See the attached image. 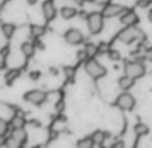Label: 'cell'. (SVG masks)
Segmentation results:
<instances>
[{
    "label": "cell",
    "instance_id": "1",
    "mask_svg": "<svg viewBox=\"0 0 152 148\" xmlns=\"http://www.w3.org/2000/svg\"><path fill=\"white\" fill-rule=\"evenodd\" d=\"M145 37L144 32L140 28H137L136 26L126 27L124 29H121L118 35V39L124 44H131V43L136 42V40H143Z\"/></svg>",
    "mask_w": 152,
    "mask_h": 148
},
{
    "label": "cell",
    "instance_id": "34",
    "mask_svg": "<svg viewBox=\"0 0 152 148\" xmlns=\"http://www.w3.org/2000/svg\"><path fill=\"white\" fill-rule=\"evenodd\" d=\"M88 15L89 13H87L86 11H80V12H79V16H80L83 20H87V19H88Z\"/></svg>",
    "mask_w": 152,
    "mask_h": 148
},
{
    "label": "cell",
    "instance_id": "12",
    "mask_svg": "<svg viewBox=\"0 0 152 148\" xmlns=\"http://www.w3.org/2000/svg\"><path fill=\"white\" fill-rule=\"evenodd\" d=\"M35 50H36V47H35L34 42L32 43L24 42V43H21V45H20V51L23 52L24 56H27V58H31V56L35 53Z\"/></svg>",
    "mask_w": 152,
    "mask_h": 148
},
{
    "label": "cell",
    "instance_id": "11",
    "mask_svg": "<svg viewBox=\"0 0 152 148\" xmlns=\"http://www.w3.org/2000/svg\"><path fill=\"white\" fill-rule=\"evenodd\" d=\"M134 84H135V79L131 76H128V75H123V76L119 79V87H120V90H123V91L131 90V88L134 87Z\"/></svg>",
    "mask_w": 152,
    "mask_h": 148
},
{
    "label": "cell",
    "instance_id": "8",
    "mask_svg": "<svg viewBox=\"0 0 152 148\" xmlns=\"http://www.w3.org/2000/svg\"><path fill=\"white\" fill-rule=\"evenodd\" d=\"M64 39L68 44L72 45H79L84 42V35L80 29L77 28H69L64 32Z\"/></svg>",
    "mask_w": 152,
    "mask_h": 148
},
{
    "label": "cell",
    "instance_id": "39",
    "mask_svg": "<svg viewBox=\"0 0 152 148\" xmlns=\"http://www.w3.org/2000/svg\"><path fill=\"white\" fill-rule=\"evenodd\" d=\"M75 3H77V4H83L84 1H86V0H74Z\"/></svg>",
    "mask_w": 152,
    "mask_h": 148
},
{
    "label": "cell",
    "instance_id": "13",
    "mask_svg": "<svg viewBox=\"0 0 152 148\" xmlns=\"http://www.w3.org/2000/svg\"><path fill=\"white\" fill-rule=\"evenodd\" d=\"M91 138H92V140H94L95 146H103V143H104L105 139H107V133H105L104 131L97 130L92 133Z\"/></svg>",
    "mask_w": 152,
    "mask_h": 148
},
{
    "label": "cell",
    "instance_id": "40",
    "mask_svg": "<svg viewBox=\"0 0 152 148\" xmlns=\"http://www.w3.org/2000/svg\"><path fill=\"white\" fill-rule=\"evenodd\" d=\"M94 148H102V146H96V147H94Z\"/></svg>",
    "mask_w": 152,
    "mask_h": 148
},
{
    "label": "cell",
    "instance_id": "38",
    "mask_svg": "<svg viewBox=\"0 0 152 148\" xmlns=\"http://www.w3.org/2000/svg\"><path fill=\"white\" fill-rule=\"evenodd\" d=\"M148 20L152 23V9H150V12H148Z\"/></svg>",
    "mask_w": 152,
    "mask_h": 148
},
{
    "label": "cell",
    "instance_id": "36",
    "mask_svg": "<svg viewBox=\"0 0 152 148\" xmlns=\"http://www.w3.org/2000/svg\"><path fill=\"white\" fill-rule=\"evenodd\" d=\"M50 72H51L52 75H58V69L53 68V67H51V68H50Z\"/></svg>",
    "mask_w": 152,
    "mask_h": 148
},
{
    "label": "cell",
    "instance_id": "28",
    "mask_svg": "<svg viewBox=\"0 0 152 148\" xmlns=\"http://www.w3.org/2000/svg\"><path fill=\"white\" fill-rule=\"evenodd\" d=\"M151 3H152V0H137L136 5L137 7H140V8H145V7H148Z\"/></svg>",
    "mask_w": 152,
    "mask_h": 148
},
{
    "label": "cell",
    "instance_id": "31",
    "mask_svg": "<svg viewBox=\"0 0 152 148\" xmlns=\"http://www.w3.org/2000/svg\"><path fill=\"white\" fill-rule=\"evenodd\" d=\"M40 72L39 71H32L31 74H29V77H31V80H37V79H40Z\"/></svg>",
    "mask_w": 152,
    "mask_h": 148
},
{
    "label": "cell",
    "instance_id": "7",
    "mask_svg": "<svg viewBox=\"0 0 152 148\" xmlns=\"http://www.w3.org/2000/svg\"><path fill=\"white\" fill-rule=\"evenodd\" d=\"M127 11V8L121 4H115V3H110V4L103 7L102 13L104 15V17L111 19V17H116V16H121L124 12Z\"/></svg>",
    "mask_w": 152,
    "mask_h": 148
},
{
    "label": "cell",
    "instance_id": "29",
    "mask_svg": "<svg viewBox=\"0 0 152 148\" xmlns=\"http://www.w3.org/2000/svg\"><path fill=\"white\" fill-rule=\"evenodd\" d=\"M34 44H35V47H36L37 50H44V48H45L44 43H43L42 40H39V39H35L34 40Z\"/></svg>",
    "mask_w": 152,
    "mask_h": 148
},
{
    "label": "cell",
    "instance_id": "16",
    "mask_svg": "<svg viewBox=\"0 0 152 148\" xmlns=\"http://www.w3.org/2000/svg\"><path fill=\"white\" fill-rule=\"evenodd\" d=\"M11 136H13L15 139H18L19 141H21V143H26L27 141V131L24 130V128H18V130H12V132H11Z\"/></svg>",
    "mask_w": 152,
    "mask_h": 148
},
{
    "label": "cell",
    "instance_id": "26",
    "mask_svg": "<svg viewBox=\"0 0 152 148\" xmlns=\"http://www.w3.org/2000/svg\"><path fill=\"white\" fill-rule=\"evenodd\" d=\"M87 59H89V58H88V55H87L86 50L77 51V60L79 61H84V60H87Z\"/></svg>",
    "mask_w": 152,
    "mask_h": 148
},
{
    "label": "cell",
    "instance_id": "32",
    "mask_svg": "<svg viewBox=\"0 0 152 148\" xmlns=\"http://www.w3.org/2000/svg\"><path fill=\"white\" fill-rule=\"evenodd\" d=\"M145 58H147V60H150L152 61V47H148V48H145Z\"/></svg>",
    "mask_w": 152,
    "mask_h": 148
},
{
    "label": "cell",
    "instance_id": "25",
    "mask_svg": "<svg viewBox=\"0 0 152 148\" xmlns=\"http://www.w3.org/2000/svg\"><path fill=\"white\" fill-rule=\"evenodd\" d=\"M7 131H8V123L1 119L0 120V135L4 136L7 133Z\"/></svg>",
    "mask_w": 152,
    "mask_h": 148
},
{
    "label": "cell",
    "instance_id": "17",
    "mask_svg": "<svg viewBox=\"0 0 152 148\" xmlns=\"http://www.w3.org/2000/svg\"><path fill=\"white\" fill-rule=\"evenodd\" d=\"M26 125V119L20 115H15V116L11 119V127L12 130H18V128H24Z\"/></svg>",
    "mask_w": 152,
    "mask_h": 148
},
{
    "label": "cell",
    "instance_id": "6",
    "mask_svg": "<svg viewBox=\"0 0 152 148\" xmlns=\"http://www.w3.org/2000/svg\"><path fill=\"white\" fill-rule=\"evenodd\" d=\"M24 100L34 106H42L47 100V93L42 90H31L24 95Z\"/></svg>",
    "mask_w": 152,
    "mask_h": 148
},
{
    "label": "cell",
    "instance_id": "20",
    "mask_svg": "<svg viewBox=\"0 0 152 148\" xmlns=\"http://www.w3.org/2000/svg\"><path fill=\"white\" fill-rule=\"evenodd\" d=\"M1 32L7 39H10V37H12L13 32H15V26L11 23H3L1 24Z\"/></svg>",
    "mask_w": 152,
    "mask_h": 148
},
{
    "label": "cell",
    "instance_id": "19",
    "mask_svg": "<svg viewBox=\"0 0 152 148\" xmlns=\"http://www.w3.org/2000/svg\"><path fill=\"white\" fill-rule=\"evenodd\" d=\"M3 144H4L5 148H21V147H23V143H21V141H19L18 139H15L13 136L7 138L4 141H3Z\"/></svg>",
    "mask_w": 152,
    "mask_h": 148
},
{
    "label": "cell",
    "instance_id": "2",
    "mask_svg": "<svg viewBox=\"0 0 152 148\" xmlns=\"http://www.w3.org/2000/svg\"><path fill=\"white\" fill-rule=\"evenodd\" d=\"M87 27L92 35L100 34L104 27V15L102 12H91L87 19Z\"/></svg>",
    "mask_w": 152,
    "mask_h": 148
},
{
    "label": "cell",
    "instance_id": "18",
    "mask_svg": "<svg viewBox=\"0 0 152 148\" xmlns=\"http://www.w3.org/2000/svg\"><path fill=\"white\" fill-rule=\"evenodd\" d=\"M19 75H20V69H18V68H11L10 71H7V74H5V82H7V84L13 83L19 77Z\"/></svg>",
    "mask_w": 152,
    "mask_h": 148
},
{
    "label": "cell",
    "instance_id": "5",
    "mask_svg": "<svg viewBox=\"0 0 152 148\" xmlns=\"http://www.w3.org/2000/svg\"><path fill=\"white\" fill-rule=\"evenodd\" d=\"M135 104H136V100L128 91H124L116 98V106L123 111H132L135 108Z\"/></svg>",
    "mask_w": 152,
    "mask_h": 148
},
{
    "label": "cell",
    "instance_id": "35",
    "mask_svg": "<svg viewBox=\"0 0 152 148\" xmlns=\"http://www.w3.org/2000/svg\"><path fill=\"white\" fill-rule=\"evenodd\" d=\"M112 148H124V143L123 141H116Z\"/></svg>",
    "mask_w": 152,
    "mask_h": 148
},
{
    "label": "cell",
    "instance_id": "15",
    "mask_svg": "<svg viewBox=\"0 0 152 148\" xmlns=\"http://www.w3.org/2000/svg\"><path fill=\"white\" fill-rule=\"evenodd\" d=\"M29 34H31L32 37H35V39H39L40 36H43V35L45 34V28L43 26L32 24V26L29 27Z\"/></svg>",
    "mask_w": 152,
    "mask_h": 148
},
{
    "label": "cell",
    "instance_id": "24",
    "mask_svg": "<svg viewBox=\"0 0 152 148\" xmlns=\"http://www.w3.org/2000/svg\"><path fill=\"white\" fill-rule=\"evenodd\" d=\"M108 58H110L111 60H113V61H119L121 59V55H120V52H119L118 50H110L108 51Z\"/></svg>",
    "mask_w": 152,
    "mask_h": 148
},
{
    "label": "cell",
    "instance_id": "14",
    "mask_svg": "<svg viewBox=\"0 0 152 148\" xmlns=\"http://www.w3.org/2000/svg\"><path fill=\"white\" fill-rule=\"evenodd\" d=\"M60 15H61V17H63V19H66V20H69V19L77 16L79 12H77V9L74 8V7H63L60 9Z\"/></svg>",
    "mask_w": 152,
    "mask_h": 148
},
{
    "label": "cell",
    "instance_id": "33",
    "mask_svg": "<svg viewBox=\"0 0 152 148\" xmlns=\"http://www.w3.org/2000/svg\"><path fill=\"white\" fill-rule=\"evenodd\" d=\"M108 45L104 44V43H102V44L99 45V53H104V52H108Z\"/></svg>",
    "mask_w": 152,
    "mask_h": 148
},
{
    "label": "cell",
    "instance_id": "9",
    "mask_svg": "<svg viewBox=\"0 0 152 148\" xmlns=\"http://www.w3.org/2000/svg\"><path fill=\"white\" fill-rule=\"evenodd\" d=\"M120 23L126 27H131V26H136L139 23V16L136 15V12L132 9H127L123 15L120 16Z\"/></svg>",
    "mask_w": 152,
    "mask_h": 148
},
{
    "label": "cell",
    "instance_id": "22",
    "mask_svg": "<svg viewBox=\"0 0 152 148\" xmlns=\"http://www.w3.org/2000/svg\"><path fill=\"white\" fill-rule=\"evenodd\" d=\"M94 147H95V143L91 136L83 138L77 141V148H94Z\"/></svg>",
    "mask_w": 152,
    "mask_h": 148
},
{
    "label": "cell",
    "instance_id": "21",
    "mask_svg": "<svg viewBox=\"0 0 152 148\" xmlns=\"http://www.w3.org/2000/svg\"><path fill=\"white\" fill-rule=\"evenodd\" d=\"M84 50H86V52H87V55H88V58L92 59L97 52H99V45L94 44V43H87L86 47H84Z\"/></svg>",
    "mask_w": 152,
    "mask_h": 148
},
{
    "label": "cell",
    "instance_id": "37",
    "mask_svg": "<svg viewBox=\"0 0 152 148\" xmlns=\"http://www.w3.org/2000/svg\"><path fill=\"white\" fill-rule=\"evenodd\" d=\"M27 3H28L29 5H35L37 3V0H27Z\"/></svg>",
    "mask_w": 152,
    "mask_h": 148
},
{
    "label": "cell",
    "instance_id": "30",
    "mask_svg": "<svg viewBox=\"0 0 152 148\" xmlns=\"http://www.w3.org/2000/svg\"><path fill=\"white\" fill-rule=\"evenodd\" d=\"M91 1L94 3V4H97V5H103V7H104V5L110 4V3L112 1V0H91Z\"/></svg>",
    "mask_w": 152,
    "mask_h": 148
},
{
    "label": "cell",
    "instance_id": "23",
    "mask_svg": "<svg viewBox=\"0 0 152 148\" xmlns=\"http://www.w3.org/2000/svg\"><path fill=\"white\" fill-rule=\"evenodd\" d=\"M135 133H136L137 136H143V135H147L148 132H150V128H148V125L143 124V123H137L136 125H135Z\"/></svg>",
    "mask_w": 152,
    "mask_h": 148
},
{
    "label": "cell",
    "instance_id": "27",
    "mask_svg": "<svg viewBox=\"0 0 152 148\" xmlns=\"http://www.w3.org/2000/svg\"><path fill=\"white\" fill-rule=\"evenodd\" d=\"M64 74L67 75V77H68V79H72V77H74V75H75V69L72 68V67H66V68H64Z\"/></svg>",
    "mask_w": 152,
    "mask_h": 148
},
{
    "label": "cell",
    "instance_id": "4",
    "mask_svg": "<svg viewBox=\"0 0 152 148\" xmlns=\"http://www.w3.org/2000/svg\"><path fill=\"white\" fill-rule=\"evenodd\" d=\"M145 74V67L143 63L134 60V61H126L124 63V75L134 77V79H139V77L144 76Z\"/></svg>",
    "mask_w": 152,
    "mask_h": 148
},
{
    "label": "cell",
    "instance_id": "3",
    "mask_svg": "<svg viewBox=\"0 0 152 148\" xmlns=\"http://www.w3.org/2000/svg\"><path fill=\"white\" fill-rule=\"evenodd\" d=\"M84 69H86V72L92 79H100V77H103L107 74V69L97 60H95L94 58L86 60V63H84Z\"/></svg>",
    "mask_w": 152,
    "mask_h": 148
},
{
    "label": "cell",
    "instance_id": "10",
    "mask_svg": "<svg viewBox=\"0 0 152 148\" xmlns=\"http://www.w3.org/2000/svg\"><path fill=\"white\" fill-rule=\"evenodd\" d=\"M42 12H43V16L47 21H51L55 19L56 16V8L53 5V3L51 0H45L44 3L42 4Z\"/></svg>",
    "mask_w": 152,
    "mask_h": 148
}]
</instances>
